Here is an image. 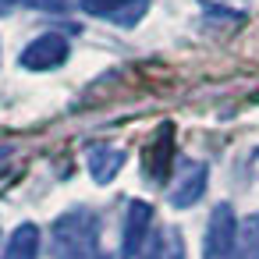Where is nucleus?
I'll use <instances>...</instances> for the list:
<instances>
[{"label":"nucleus","mask_w":259,"mask_h":259,"mask_svg":"<svg viewBox=\"0 0 259 259\" xmlns=\"http://www.w3.org/2000/svg\"><path fill=\"white\" fill-rule=\"evenodd\" d=\"M149 224H153V206L146 199H132L128 213H124V238H121V255L124 259L142 255V248L149 241Z\"/></svg>","instance_id":"7"},{"label":"nucleus","mask_w":259,"mask_h":259,"mask_svg":"<svg viewBox=\"0 0 259 259\" xmlns=\"http://www.w3.org/2000/svg\"><path fill=\"white\" fill-rule=\"evenodd\" d=\"M206 185H209V167L195 163V160H185L181 170L174 174L170 188H167V202L174 209H188V206H195L206 195Z\"/></svg>","instance_id":"5"},{"label":"nucleus","mask_w":259,"mask_h":259,"mask_svg":"<svg viewBox=\"0 0 259 259\" xmlns=\"http://www.w3.org/2000/svg\"><path fill=\"white\" fill-rule=\"evenodd\" d=\"M142 259H185V238L178 227H167L160 234H153L142 248Z\"/></svg>","instance_id":"10"},{"label":"nucleus","mask_w":259,"mask_h":259,"mask_svg":"<svg viewBox=\"0 0 259 259\" xmlns=\"http://www.w3.org/2000/svg\"><path fill=\"white\" fill-rule=\"evenodd\" d=\"M170 163H174V124L160 121L149 142L142 146V174L153 185H163L170 178Z\"/></svg>","instance_id":"3"},{"label":"nucleus","mask_w":259,"mask_h":259,"mask_svg":"<svg viewBox=\"0 0 259 259\" xmlns=\"http://www.w3.org/2000/svg\"><path fill=\"white\" fill-rule=\"evenodd\" d=\"M22 8H32V11H47V15H61L71 8V0H18Z\"/></svg>","instance_id":"12"},{"label":"nucleus","mask_w":259,"mask_h":259,"mask_svg":"<svg viewBox=\"0 0 259 259\" xmlns=\"http://www.w3.org/2000/svg\"><path fill=\"white\" fill-rule=\"evenodd\" d=\"M0 11H8V0H0Z\"/></svg>","instance_id":"13"},{"label":"nucleus","mask_w":259,"mask_h":259,"mask_svg":"<svg viewBox=\"0 0 259 259\" xmlns=\"http://www.w3.org/2000/svg\"><path fill=\"white\" fill-rule=\"evenodd\" d=\"M78 8L93 18L114 22L117 29H135L149 15V0H78Z\"/></svg>","instance_id":"6"},{"label":"nucleus","mask_w":259,"mask_h":259,"mask_svg":"<svg viewBox=\"0 0 259 259\" xmlns=\"http://www.w3.org/2000/svg\"><path fill=\"white\" fill-rule=\"evenodd\" d=\"M238 259H259V213L238 224Z\"/></svg>","instance_id":"11"},{"label":"nucleus","mask_w":259,"mask_h":259,"mask_svg":"<svg viewBox=\"0 0 259 259\" xmlns=\"http://www.w3.org/2000/svg\"><path fill=\"white\" fill-rule=\"evenodd\" d=\"M54 259H100V217L89 206L61 213L50 227Z\"/></svg>","instance_id":"1"},{"label":"nucleus","mask_w":259,"mask_h":259,"mask_svg":"<svg viewBox=\"0 0 259 259\" xmlns=\"http://www.w3.org/2000/svg\"><path fill=\"white\" fill-rule=\"evenodd\" d=\"M68 54H71V43H68L64 32H43L22 50L18 64L25 71H54L68 61Z\"/></svg>","instance_id":"4"},{"label":"nucleus","mask_w":259,"mask_h":259,"mask_svg":"<svg viewBox=\"0 0 259 259\" xmlns=\"http://www.w3.org/2000/svg\"><path fill=\"white\" fill-rule=\"evenodd\" d=\"M85 163H89V178H93L96 185H110V181L121 174V167H124V149H121V146L100 142V146L89 149Z\"/></svg>","instance_id":"8"},{"label":"nucleus","mask_w":259,"mask_h":259,"mask_svg":"<svg viewBox=\"0 0 259 259\" xmlns=\"http://www.w3.org/2000/svg\"><path fill=\"white\" fill-rule=\"evenodd\" d=\"M202 259H238V217L227 202H217L206 220Z\"/></svg>","instance_id":"2"},{"label":"nucleus","mask_w":259,"mask_h":259,"mask_svg":"<svg viewBox=\"0 0 259 259\" xmlns=\"http://www.w3.org/2000/svg\"><path fill=\"white\" fill-rule=\"evenodd\" d=\"M0 259H39V227L36 224H18L0 252Z\"/></svg>","instance_id":"9"}]
</instances>
